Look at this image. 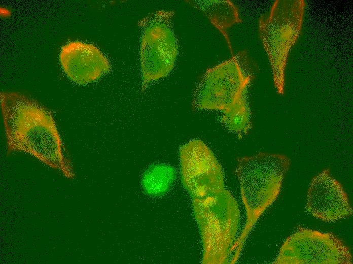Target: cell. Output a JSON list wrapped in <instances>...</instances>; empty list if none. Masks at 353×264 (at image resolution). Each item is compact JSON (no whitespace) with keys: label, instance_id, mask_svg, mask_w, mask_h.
Instances as JSON below:
<instances>
[{"label":"cell","instance_id":"obj_1","mask_svg":"<svg viewBox=\"0 0 353 264\" xmlns=\"http://www.w3.org/2000/svg\"><path fill=\"white\" fill-rule=\"evenodd\" d=\"M0 97L7 154H29L65 177L73 178L75 172L51 112L19 92L3 91Z\"/></svg>","mask_w":353,"mask_h":264},{"label":"cell","instance_id":"obj_2","mask_svg":"<svg viewBox=\"0 0 353 264\" xmlns=\"http://www.w3.org/2000/svg\"><path fill=\"white\" fill-rule=\"evenodd\" d=\"M291 160L281 154L259 152L239 157L235 171L238 180L242 201L246 211V222L231 249L230 263L237 261L246 239L262 214L275 201Z\"/></svg>","mask_w":353,"mask_h":264},{"label":"cell","instance_id":"obj_3","mask_svg":"<svg viewBox=\"0 0 353 264\" xmlns=\"http://www.w3.org/2000/svg\"><path fill=\"white\" fill-rule=\"evenodd\" d=\"M257 66L246 51L208 69L194 90L192 105L197 109L222 111L226 116L248 105L247 89Z\"/></svg>","mask_w":353,"mask_h":264},{"label":"cell","instance_id":"obj_4","mask_svg":"<svg viewBox=\"0 0 353 264\" xmlns=\"http://www.w3.org/2000/svg\"><path fill=\"white\" fill-rule=\"evenodd\" d=\"M303 0H276L268 15L259 20V34L268 57L274 86L284 93L285 71L291 48L296 42L303 23Z\"/></svg>","mask_w":353,"mask_h":264},{"label":"cell","instance_id":"obj_5","mask_svg":"<svg viewBox=\"0 0 353 264\" xmlns=\"http://www.w3.org/2000/svg\"><path fill=\"white\" fill-rule=\"evenodd\" d=\"M172 11H156L141 20L140 60L142 90L152 82L163 78L174 67L178 44L172 26Z\"/></svg>","mask_w":353,"mask_h":264},{"label":"cell","instance_id":"obj_6","mask_svg":"<svg viewBox=\"0 0 353 264\" xmlns=\"http://www.w3.org/2000/svg\"><path fill=\"white\" fill-rule=\"evenodd\" d=\"M348 247L331 233L301 228L284 242L275 264H351Z\"/></svg>","mask_w":353,"mask_h":264},{"label":"cell","instance_id":"obj_7","mask_svg":"<svg viewBox=\"0 0 353 264\" xmlns=\"http://www.w3.org/2000/svg\"><path fill=\"white\" fill-rule=\"evenodd\" d=\"M179 154L182 182L192 196L225 188L222 168L201 140L193 139L184 144Z\"/></svg>","mask_w":353,"mask_h":264},{"label":"cell","instance_id":"obj_8","mask_svg":"<svg viewBox=\"0 0 353 264\" xmlns=\"http://www.w3.org/2000/svg\"><path fill=\"white\" fill-rule=\"evenodd\" d=\"M306 209L314 217L333 222L352 215V210L341 184L325 169L311 180Z\"/></svg>","mask_w":353,"mask_h":264},{"label":"cell","instance_id":"obj_9","mask_svg":"<svg viewBox=\"0 0 353 264\" xmlns=\"http://www.w3.org/2000/svg\"><path fill=\"white\" fill-rule=\"evenodd\" d=\"M59 59L64 73L80 84L95 81L111 69L108 58L96 46L81 41L62 46Z\"/></svg>","mask_w":353,"mask_h":264},{"label":"cell","instance_id":"obj_10","mask_svg":"<svg viewBox=\"0 0 353 264\" xmlns=\"http://www.w3.org/2000/svg\"><path fill=\"white\" fill-rule=\"evenodd\" d=\"M192 207L199 228H215L240 219L238 204L226 189L192 197Z\"/></svg>","mask_w":353,"mask_h":264},{"label":"cell","instance_id":"obj_11","mask_svg":"<svg viewBox=\"0 0 353 264\" xmlns=\"http://www.w3.org/2000/svg\"><path fill=\"white\" fill-rule=\"evenodd\" d=\"M189 3L201 11L224 36L231 49L227 30L241 22L237 8L230 1H190Z\"/></svg>","mask_w":353,"mask_h":264},{"label":"cell","instance_id":"obj_12","mask_svg":"<svg viewBox=\"0 0 353 264\" xmlns=\"http://www.w3.org/2000/svg\"><path fill=\"white\" fill-rule=\"evenodd\" d=\"M174 177V171L170 166L155 165L145 173L143 185L148 193L158 195L165 192L169 188Z\"/></svg>","mask_w":353,"mask_h":264}]
</instances>
